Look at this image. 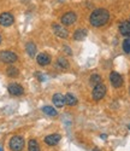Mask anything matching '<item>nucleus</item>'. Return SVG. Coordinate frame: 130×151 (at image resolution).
Here are the masks:
<instances>
[{"label": "nucleus", "instance_id": "f8f14e48", "mask_svg": "<svg viewBox=\"0 0 130 151\" xmlns=\"http://www.w3.org/2000/svg\"><path fill=\"white\" fill-rule=\"evenodd\" d=\"M52 102H53V104H54L56 108H63L64 104H65V98H64L63 94L56 93L53 96V98H52Z\"/></svg>", "mask_w": 130, "mask_h": 151}, {"label": "nucleus", "instance_id": "2eb2a0df", "mask_svg": "<svg viewBox=\"0 0 130 151\" xmlns=\"http://www.w3.org/2000/svg\"><path fill=\"white\" fill-rule=\"evenodd\" d=\"M64 98H65V104H68V105H70V106L77 104L76 97H75L74 94H71V93H66V94L64 96Z\"/></svg>", "mask_w": 130, "mask_h": 151}, {"label": "nucleus", "instance_id": "423d86ee", "mask_svg": "<svg viewBox=\"0 0 130 151\" xmlns=\"http://www.w3.org/2000/svg\"><path fill=\"white\" fill-rule=\"evenodd\" d=\"M14 22H15V18L10 12H3V14L0 15V26L10 27L14 24Z\"/></svg>", "mask_w": 130, "mask_h": 151}, {"label": "nucleus", "instance_id": "bb28decb", "mask_svg": "<svg viewBox=\"0 0 130 151\" xmlns=\"http://www.w3.org/2000/svg\"><path fill=\"white\" fill-rule=\"evenodd\" d=\"M129 129H130V124H129Z\"/></svg>", "mask_w": 130, "mask_h": 151}, {"label": "nucleus", "instance_id": "6ab92c4d", "mask_svg": "<svg viewBox=\"0 0 130 151\" xmlns=\"http://www.w3.org/2000/svg\"><path fill=\"white\" fill-rule=\"evenodd\" d=\"M58 67H59L60 69H68V68L70 67V64H69L68 59L60 57V58H58Z\"/></svg>", "mask_w": 130, "mask_h": 151}, {"label": "nucleus", "instance_id": "f257e3e1", "mask_svg": "<svg viewBox=\"0 0 130 151\" xmlns=\"http://www.w3.org/2000/svg\"><path fill=\"white\" fill-rule=\"evenodd\" d=\"M109 19H110V14L106 9H96L89 16L90 24L95 28L105 26V24L109 22Z\"/></svg>", "mask_w": 130, "mask_h": 151}, {"label": "nucleus", "instance_id": "9b49d317", "mask_svg": "<svg viewBox=\"0 0 130 151\" xmlns=\"http://www.w3.org/2000/svg\"><path fill=\"white\" fill-rule=\"evenodd\" d=\"M119 33L124 36H130V22L129 21H123L119 23Z\"/></svg>", "mask_w": 130, "mask_h": 151}, {"label": "nucleus", "instance_id": "39448f33", "mask_svg": "<svg viewBox=\"0 0 130 151\" xmlns=\"http://www.w3.org/2000/svg\"><path fill=\"white\" fill-rule=\"evenodd\" d=\"M76 19H77V16H76L75 12L69 11L61 16L60 22H61V24H64V26H71V24H74L76 22Z\"/></svg>", "mask_w": 130, "mask_h": 151}, {"label": "nucleus", "instance_id": "cd10ccee", "mask_svg": "<svg viewBox=\"0 0 130 151\" xmlns=\"http://www.w3.org/2000/svg\"><path fill=\"white\" fill-rule=\"evenodd\" d=\"M129 22H130V21H129Z\"/></svg>", "mask_w": 130, "mask_h": 151}, {"label": "nucleus", "instance_id": "5701e85b", "mask_svg": "<svg viewBox=\"0 0 130 151\" xmlns=\"http://www.w3.org/2000/svg\"><path fill=\"white\" fill-rule=\"evenodd\" d=\"M63 48L65 50V52H66V53H68L69 56H71V55H72V51H71V48H70L69 46H64Z\"/></svg>", "mask_w": 130, "mask_h": 151}, {"label": "nucleus", "instance_id": "f3484780", "mask_svg": "<svg viewBox=\"0 0 130 151\" xmlns=\"http://www.w3.org/2000/svg\"><path fill=\"white\" fill-rule=\"evenodd\" d=\"M42 111L45 112L46 115H48V116H52V117H54V116H57L58 115V112H57V110L54 109V108H52V106H44L42 108Z\"/></svg>", "mask_w": 130, "mask_h": 151}, {"label": "nucleus", "instance_id": "4be33fe9", "mask_svg": "<svg viewBox=\"0 0 130 151\" xmlns=\"http://www.w3.org/2000/svg\"><path fill=\"white\" fill-rule=\"evenodd\" d=\"M123 50L125 53H130V39H125L123 41Z\"/></svg>", "mask_w": 130, "mask_h": 151}, {"label": "nucleus", "instance_id": "b1692460", "mask_svg": "<svg viewBox=\"0 0 130 151\" xmlns=\"http://www.w3.org/2000/svg\"><path fill=\"white\" fill-rule=\"evenodd\" d=\"M35 75H36L37 78H39V80H40V81H44V80H45V78H44V75H42V74H40V73H36Z\"/></svg>", "mask_w": 130, "mask_h": 151}, {"label": "nucleus", "instance_id": "412c9836", "mask_svg": "<svg viewBox=\"0 0 130 151\" xmlns=\"http://www.w3.org/2000/svg\"><path fill=\"white\" fill-rule=\"evenodd\" d=\"M6 74L9 75L10 78H15V76H17V75H18V70L15 67H10V68H7Z\"/></svg>", "mask_w": 130, "mask_h": 151}, {"label": "nucleus", "instance_id": "1a4fd4ad", "mask_svg": "<svg viewBox=\"0 0 130 151\" xmlns=\"http://www.w3.org/2000/svg\"><path fill=\"white\" fill-rule=\"evenodd\" d=\"M52 29H53L54 34L59 37H61V39H66V37L69 36V32L65 29L63 26H59V24H53L52 26Z\"/></svg>", "mask_w": 130, "mask_h": 151}, {"label": "nucleus", "instance_id": "20e7f679", "mask_svg": "<svg viewBox=\"0 0 130 151\" xmlns=\"http://www.w3.org/2000/svg\"><path fill=\"white\" fill-rule=\"evenodd\" d=\"M18 59L17 55L11 52V51H1L0 52V60L3 63H6V64H12Z\"/></svg>", "mask_w": 130, "mask_h": 151}, {"label": "nucleus", "instance_id": "ddd939ff", "mask_svg": "<svg viewBox=\"0 0 130 151\" xmlns=\"http://www.w3.org/2000/svg\"><path fill=\"white\" fill-rule=\"evenodd\" d=\"M60 140V135L59 134H49L45 138V143L47 145H56Z\"/></svg>", "mask_w": 130, "mask_h": 151}, {"label": "nucleus", "instance_id": "393cba45", "mask_svg": "<svg viewBox=\"0 0 130 151\" xmlns=\"http://www.w3.org/2000/svg\"><path fill=\"white\" fill-rule=\"evenodd\" d=\"M1 41H3V37H1V35H0V44H1Z\"/></svg>", "mask_w": 130, "mask_h": 151}, {"label": "nucleus", "instance_id": "0eeeda50", "mask_svg": "<svg viewBox=\"0 0 130 151\" xmlns=\"http://www.w3.org/2000/svg\"><path fill=\"white\" fill-rule=\"evenodd\" d=\"M7 91L11 96H22L24 93V90H23V87L19 85V83H10L9 87H7Z\"/></svg>", "mask_w": 130, "mask_h": 151}, {"label": "nucleus", "instance_id": "aec40b11", "mask_svg": "<svg viewBox=\"0 0 130 151\" xmlns=\"http://www.w3.org/2000/svg\"><path fill=\"white\" fill-rule=\"evenodd\" d=\"M90 85H93V86H95V85H98V83H100L101 82V76L99 74H93L92 76H90Z\"/></svg>", "mask_w": 130, "mask_h": 151}, {"label": "nucleus", "instance_id": "f03ea898", "mask_svg": "<svg viewBox=\"0 0 130 151\" xmlns=\"http://www.w3.org/2000/svg\"><path fill=\"white\" fill-rule=\"evenodd\" d=\"M9 146L12 151H22L24 149V139L21 135H15L10 139Z\"/></svg>", "mask_w": 130, "mask_h": 151}, {"label": "nucleus", "instance_id": "9d476101", "mask_svg": "<svg viewBox=\"0 0 130 151\" xmlns=\"http://www.w3.org/2000/svg\"><path fill=\"white\" fill-rule=\"evenodd\" d=\"M36 62H37L39 65L45 67V65H48L49 63H51V57H49L47 53L42 52V53H40V55L36 57Z\"/></svg>", "mask_w": 130, "mask_h": 151}, {"label": "nucleus", "instance_id": "7ed1b4c3", "mask_svg": "<svg viewBox=\"0 0 130 151\" xmlns=\"http://www.w3.org/2000/svg\"><path fill=\"white\" fill-rule=\"evenodd\" d=\"M106 94V86L104 83H98L94 86V90H93V93H92V97L94 100H100L105 97Z\"/></svg>", "mask_w": 130, "mask_h": 151}, {"label": "nucleus", "instance_id": "6e6552de", "mask_svg": "<svg viewBox=\"0 0 130 151\" xmlns=\"http://www.w3.org/2000/svg\"><path fill=\"white\" fill-rule=\"evenodd\" d=\"M110 82H111V85L114 87V88H118V87H121L123 85V79H122V76L118 73L112 71L110 74Z\"/></svg>", "mask_w": 130, "mask_h": 151}, {"label": "nucleus", "instance_id": "dca6fc26", "mask_svg": "<svg viewBox=\"0 0 130 151\" xmlns=\"http://www.w3.org/2000/svg\"><path fill=\"white\" fill-rule=\"evenodd\" d=\"M25 50H27V53L30 57H35V55H36V45L34 42H28L27 45H25Z\"/></svg>", "mask_w": 130, "mask_h": 151}, {"label": "nucleus", "instance_id": "4468645a", "mask_svg": "<svg viewBox=\"0 0 130 151\" xmlns=\"http://www.w3.org/2000/svg\"><path fill=\"white\" fill-rule=\"evenodd\" d=\"M86 36H87V30L80 28V29H77V30L75 32V34H74V39H75L76 41H81V40L84 39Z\"/></svg>", "mask_w": 130, "mask_h": 151}, {"label": "nucleus", "instance_id": "a211bd4d", "mask_svg": "<svg viewBox=\"0 0 130 151\" xmlns=\"http://www.w3.org/2000/svg\"><path fill=\"white\" fill-rule=\"evenodd\" d=\"M28 150L29 151H40V146H39V143L35 139H30L28 143Z\"/></svg>", "mask_w": 130, "mask_h": 151}, {"label": "nucleus", "instance_id": "a878e982", "mask_svg": "<svg viewBox=\"0 0 130 151\" xmlns=\"http://www.w3.org/2000/svg\"><path fill=\"white\" fill-rule=\"evenodd\" d=\"M0 151H3V150H1V146H0Z\"/></svg>", "mask_w": 130, "mask_h": 151}]
</instances>
